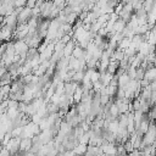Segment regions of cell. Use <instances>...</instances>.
I'll list each match as a JSON object with an SVG mask.
<instances>
[{"mask_svg": "<svg viewBox=\"0 0 156 156\" xmlns=\"http://www.w3.org/2000/svg\"><path fill=\"white\" fill-rule=\"evenodd\" d=\"M44 1H51V0H44Z\"/></svg>", "mask_w": 156, "mask_h": 156, "instance_id": "cell-5", "label": "cell"}, {"mask_svg": "<svg viewBox=\"0 0 156 156\" xmlns=\"http://www.w3.org/2000/svg\"><path fill=\"white\" fill-rule=\"evenodd\" d=\"M37 1H38V0H27L26 6H27V7H29V9H33V7H35V6H37Z\"/></svg>", "mask_w": 156, "mask_h": 156, "instance_id": "cell-4", "label": "cell"}, {"mask_svg": "<svg viewBox=\"0 0 156 156\" xmlns=\"http://www.w3.org/2000/svg\"><path fill=\"white\" fill-rule=\"evenodd\" d=\"M27 0H15V7H24Z\"/></svg>", "mask_w": 156, "mask_h": 156, "instance_id": "cell-3", "label": "cell"}, {"mask_svg": "<svg viewBox=\"0 0 156 156\" xmlns=\"http://www.w3.org/2000/svg\"><path fill=\"white\" fill-rule=\"evenodd\" d=\"M32 16H33L32 9L24 6V7L22 9V11H21V12L18 13V16H17V22H18V24H21V23H27V22L32 18Z\"/></svg>", "mask_w": 156, "mask_h": 156, "instance_id": "cell-1", "label": "cell"}, {"mask_svg": "<svg viewBox=\"0 0 156 156\" xmlns=\"http://www.w3.org/2000/svg\"><path fill=\"white\" fill-rule=\"evenodd\" d=\"M84 55H85V52H84V50H83L82 46H76V48L73 49L72 56H73L74 58H84Z\"/></svg>", "mask_w": 156, "mask_h": 156, "instance_id": "cell-2", "label": "cell"}]
</instances>
